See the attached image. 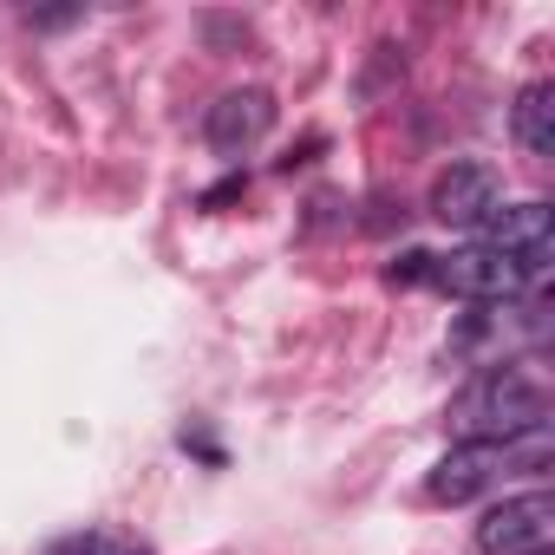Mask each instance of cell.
<instances>
[{
	"instance_id": "1",
	"label": "cell",
	"mask_w": 555,
	"mask_h": 555,
	"mask_svg": "<svg viewBox=\"0 0 555 555\" xmlns=\"http://www.w3.org/2000/svg\"><path fill=\"white\" fill-rule=\"evenodd\" d=\"M457 425L470 438H522L548 425V386L522 366H483L457 392Z\"/></svg>"
},
{
	"instance_id": "5",
	"label": "cell",
	"mask_w": 555,
	"mask_h": 555,
	"mask_svg": "<svg viewBox=\"0 0 555 555\" xmlns=\"http://www.w3.org/2000/svg\"><path fill=\"white\" fill-rule=\"evenodd\" d=\"M496 203H503V177H496L490 164H477V157L444 164L438 183H431V216H438L444 229H483Z\"/></svg>"
},
{
	"instance_id": "4",
	"label": "cell",
	"mask_w": 555,
	"mask_h": 555,
	"mask_svg": "<svg viewBox=\"0 0 555 555\" xmlns=\"http://www.w3.org/2000/svg\"><path fill=\"white\" fill-rule=\"evenodd\" d=\"M548 542H555V496L548 490L503 496L477 522V548L483 555H548Z\"/></svg>"
},
{
	"instance_id": "7",
	"label": "cell",
	"mask_w": 555,
	"mask_h": 555,
	"mask_svg": "<svg viewBox=\"0 0 555 555\" xmlns=\"http://www.w3.org/2000/svg\"><path fill=\"white\" fill-rule=\"evenodd\" d=\"M483 242L503 255H522L529 268H548L555 255V209L548 203H496L483 222Z\"/></svg>"
},
{
	"instance_id": "9",
	"label": "cell",
	"mask_w": 555,
	"mask_h": 555,
	"mask_svg": "<svg viewBox=\"0 0 555 555\" xmlns=\"http://www.w3.org/2000/svg\"><path fill=\"white\" fill-rule=\"evenodd\" d=\"M53 555H151V548L131 542V535H73V542L53 548Z\"/></svg>"
},
{
	"instance_id": "2",
	"label": "cell",
	"mask_w": 555,
	"mask_h": 555,
	"mask_svg": "<svg viewBox=\"0 0 555 555\" xmlns=\"http://www.w3.org/2000/svg\"><path fill=\"white\" fill-rule=\"evenodd\" d=\"M542 457H548V425L542 431H522V438H464L457 451H444L431 464L425 496L431 503H470L490 483H503L509 470H535Z\"/></svg>"
},
{
	"instance_id": "3",
	"label": "cell",
	"mask_w": 555,
	"mask_h": 555,
	"mask_svg": "<svg viewBox=\"0 0 555 555\" xmlns=\"http://www.w3.org/2000/svg\"><path fill=\"white\" fill-rule=\"evenodd\" d=\"M542 268H529L522 255H503L490 242H470L457 255H431V282L444 295H464V301H516Z\"/></svg>"
},
{
	"instance_id": "6",
	"label": "cell",
	"mask_w": 555,
	"mask_h": 555,
	"mask_svg": "<svg viewBox=\"0 0 555 555\" xmlns=\"http://www.w3.org/2000/svg\"><path fill=\"white\" fill-rule=\"evenodd\" d=\"M274 131V99L261 86H242V92H222L203 118V138L216 157H248L261 138Z\"/></svg>"
},
{
	"instance_id": "8",
	"label": "cell",
	"mask_w": 555,
	"mask_h": 555,
	"mask_svg": "<svg viewBox=\"0 0 555 555\" xmlns=\"http://www.w3.org/2000/svg\"><path fill=\"white\" fill-rule=\"evenodd\" d=\"M509 131L529 157H555V86L535 79L516 92V112H509Z\"/></svg>"
}]
</instances>
